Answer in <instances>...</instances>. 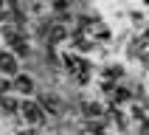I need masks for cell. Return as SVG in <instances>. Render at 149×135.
I'll list each match as a JSON object with an SVG mask.
<instances>
[{
    "instance_id": "1",
    "label": "cell",
    "mask_w": 149,
    "mask_h": 135,
    "mask_svg": "<svg viewBox=\"0 0 149 135\" xmlns=\"http://www.w3.org/2000/svg\"><path fill=\"white\" fill-rule=\"evenodd\" d=\"M20 110H23L25 121H31V124H42V118H45V110L40 107V101H25Z\"/></svg>"
},
{
    "instance_id": "2",
    "label": "cell",
    "mask_w": 149,
    "mask_h": 135,
    "mask_svg": "<svg viewBox=\"0 0 149 135\" xmlns=\"http://www.w3.org/2000/svg\"><path fill=\"white\" fill-rule=\"evenodd\" d=\"M0 70H3V73H11V76L17 73V59H14V54L0 51Z\"/></svg>"
},
{
    "instance_id": "3",
    "label": "cell",
    "mask_w": 149,
    "mask_h": 135,
    "mask_svg": "<svg viewBox=\"0 0 149 135\" xmlns=\"http://www.w3.org/2000/svg\"><path fill=\"white\" fill-rule=\"evenodd\" d=\"M84 31L90 34V37H96V40H104V37H107V28H104L99 20H87V23H84Z\"/></svg>"
},
{
    "instance_id": "4",
    "label": "cell",
    "mask_w": 149,
    "mask_h": 135,
    "mask_svg": "<svg viewBox=\"0 0 149 135\" xmlns=\"http://www.w3.org/2000/svg\"><path fill=\"white\" fill-rule=\"evenodd\" d=\"M8 45H11V54H17V56H25L28 54V45H25V40L20 34H11L8 37Z\"/></svg>"
},
{
    "instance_id": "5",
    "label": "cell",
    "mask_w": 149,
    "mask_h": 135,
    "mask_svg": "<svg viewBox=\"0 0 149 135\" xmlns=\"http://www.w3.org/2000/svg\"><path fill=\"white\" fill-rule=\"evenodd\" d=\"M14 90H17V93H25V96H28V93L34 90V82H31V76H23V73L17 76V73H14Z\"/></svg>"
},
{
    "instance_id": "6",
    "label": "cell",
    "mask_w": 149,
    "mask_h": 135,
    "mask_svg": "<svg viewBox=\"0 0 149 135\" xmlns=\"http://www.w3.org/2000/svg\"><path fill=\"white\" fill-rule=\"evenodd\" d=\"M110 96H113V101L116 104H124V101H130V90H124V87H110Z\"/></svg>"
},
{
    "instance_id": "7",
    "label": "cell",
    "mask_w": 149,
    "mask_h": 135,
    "mask_svg": "<svg viewBox=\"0 0 149 135\" xmlns=\"http://www.w3.org/2000/svg\"><path fill=\"white\" fill-rule=\"evenodd\" d=\"M40 107L42 110H51V113H59V99H56V96H42Z\"/></svg>"
},
{
    "instance_id": "8",
    "label": "cell",
    "mask_w": 149,
    "mask_h": 135,
    "mask_svg": "<svg viewBox=\"0 0 149 135\" xmlns=\"http://www.w3.org/2000/svg\"><path fill=\"white\" fill-rule=\"evenodd\" d=\"M0 104H3V110H8V113H14V110H20V104H17V99H11L6 90H3V99H0Z\"/></svg>"
},
{
    "instance_id": "9",
    "label": "cell",
    "mask_w": 149,
    "mask_h": 135,
    "mask_svg": "<svg viewBox=\"0 0 149 135\" xmlns=\"http://www.w3.org/2000/svg\"><path fill=\"white\" fill-rule=\"evenodd\" d=\"M84 110H87V116H90V118H96V116H104V113H101V107H99V104H93V101H90V104H87Z\"/></svg>"
},
{
    "instance_id": "10",
    "label": "cell",
    "mask_w": 149,
    "mask_h": 135,
    "mask_svg": "<svg viewBox=\"0 0 149 135\" xmlns=\"http://www.w3.org/2000/svg\"><path fill=\"white\" fill-rule=\"evenodd\" d=\"M0 11H14V0H0Z\"/></svg>"
},
{
    "instance_id": "11",
    "label": "cell",
    "mask_w": 149,
    "mask_h": 135,
    "mask_svg": "<svg viewBox=\"0 0 149 135\" xmlns=\"http://www.w3.org/2000/svg\"><path fill=\"white\" fill-rule=\"evenodd\" d=\"M51 37H54V40H62V37H65V28H62V25H54V28H51Z\"/></svg>"
}]
</instances>
